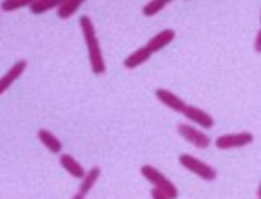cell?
<instances>
[{
	"label": "cell",
	"instance_id": "obj_1",
	"mask_svg": "<svg viewBox=\"0 0 261 199\" xmlns=\"http://www.w3.org/2000/svg\"><path fill=\"white\" fill-rule=\"evenodd\" d=\"M81 32L84 36V43H86L88 49V60H90V69H92L93 75H105L107 71V65H105L103 52H101V45H99L97 32H95V26H93L92 19L88 15L81 17Z\"/></svg>",
	"mask_w": 261,
	"mask_h": 199
},
{
	"label": "cell",
	"instance_id": "obj_2",
	"mask_svg": "<svg viewBox=\"0 0 261 199\" xmlns=\"http://www.w3.org/2000/svg\"><path fill=\"white\" fill-rule=\"evenodd\" d=\"M140 173H142V177L146 179L151 186H157V188L166 190V192H168V195H170V199H175L177 195H179V190H177V186H175V184L172 183L168 177H164V173L159 172L157 167H153V166H149V164H146V166L140 167Z\"/></svg>",
	"mask_w": 261,
	"mask_h": 199
},
{
	"label": "cell",
	"instance_id": "obj_3",
	"mask_svg": "<svg viewBox=\"0 0 261 199\" xmlns=\"http://www.w3.org/2000/svg\"><path fill=\"white\" fill-rule=\"evenodd\" d=\"M179 164L185 169H189L191 173H194V175H198L200 179H203V181H215L217 179V169L213 166H209V164H205L203 160H200V158H196V156L192 155H179Z\"/></svg>",
	"mask_w": 261,
	"mask_h": 199
},
{
	"label": "cell",
	"instance_id": "obj_4",
	"mask_svg": "<svg viewBox=\"0 0 261 199\" xmlns=\"http://www.w3.org/2000/svg\"><path fill=\"white\" fill-rule=\"evenodd\" d=\"M177 132H179V136L183 140H187L189 144L198 147V149H207V147L211 146L209 136H207L203 130L196 129L194 123H179L177 125Z\"/></svg>",
	"mask_w": 261,
	"mask_h": 199
},
{
	"label": "cell",
	"instance_id": "obj_5",
	"mask_svg": "<svg viewBox=\"0 0 261 199\" xmlns=\"http://www.w3.org/2000/svg\"><path fill=\"white\" fill-rule=\"evenodd\" d=\"M254 141V134L252 132H233V134H222L215 140V146L220 151H229V149H239V147L250 146Z\"/></svg>",
	"mask_w": 261,
	"mask_h": 199
},
{
	"label": "cell",
	"instance_id": "obj_6",
	"mask_svg": "<svg viewBox=\"0 0 261 199\" xmlns=\"http://www.w3.org/2000/svg\"><path fill=\"white\" fill-rule=\"evenodd\" d=\"M183 116H185L191 123H194L196 127H201V129H213L215 127V119L198 106H192V104H187V108L183 110Z\"/></svg>",
	"mask_w": 261,
	"mask_h": 199
},
{
	"label": "cell",
	"instance_id": "obj_7",
	"mask_svg": "<svg viewBox=\"0 0 261 199\" xmlns=\"http://www.w3.org/2000/svg\"><path fill=\"white\" fill-rule=\"evenodd\" d=\"M27 60H19V62H15V65H11L10 71L0 78V95H4L11 88V84L21 78V75L27 71Z\"/></svg>",
	"mask_w": 261,
	"mask_h": 199
},
{
	"label": "cell",
	"instance_id": "obj_8",
	"mask_svg": "<svg viewBox=\"0 0 261 199\" xmlns=\"http://www.w3.org/2000/svg\"><path fill=\"white\" fill-rule=\"evenodd\" d=\"M155 97L163 102L164 106H168L170 110H174V112L183 113V110L187 108V102L183 101L179 95H175V93H172L170 90H164V88H159L157 92H155Z\"/></svg>",
	"mask_w": 261,
	"mask_h": 199
},
{
	"label": "cell",
	"instance_id": "obj_9",
	"mask_svg": "<svg viewBox=\"0 0 261 199\" xmlns=\"http://www.w3.org/2000/svg\"><path fill=\"white\" fill-rule=\"evenodd\" d=\"M99 177H101V167L99 166H93L90 167L86 172V175L81 179V186H79V192L75 194V197L73 199H84L88 194H90V190L95 186V183L99 181Z\"/></svg>",
	"mask_w": 261,
	"mask_h": 199
},
{
	"label": "cell",
	"instance_id": "obj_10",
	"mask_svg": "<svg viewBox=\"0 0 261 199\" xmlns=\"http://www.w3.org/2000/svg\"><path fill=\"white\" fill-rule=\"evenodd\" d=\"M153 50L147 47V45H144V47H140V49H136L135 52H130L129 56H127L125 60H123V65H125L127 69H135V67H140L142 64H146L147 60L151 58Z\"/></svg>",
	"mask_w": 261,
	"mask_h": 199
},
{
	"label": "cell",
	"instance_id": "obj_11",
	"mask_svg": "<svg viewBox=\"0 0 261 199\" xmlns=\"http://www.w3.org/2000/svg\"><path fill=\"white\" fill-rule=\"evenodd\" d=\"M175 38V32L172 28H166L163 32H159L157 36H153L149 41H147V47L153 50V52H159V50H163L164 47H168Z\"/></svg>",
	"mask_w": 261,
	"mask_h": 199
},
{
	"label": "cell",
	"instance_id": "obj_12",
	"mask_svg": "<svg viewBox=\"0 0 261 199\" xmlns=\"http://www.w3.org/2000/svg\"><path fill=\"white\" fill-rule=\"evenodd\" d=\"M60 166L75 179H82L86 175V169L81 166V162H76L75 156L71 155H60Z\"/></svg>",
	"mask_w": 261,
	"mask_h": 199
},
{
	"label": "cell",
	"instance_id": "obj_13",
	"mask_svg": "<svg viewBox=\"0 0 261 199\" xmlns=\"http://www.w3.org/2000/svg\"><path fill=\"white\" fill-rule=\"evenodd\" d=\"M38 140L41 141L50 153H55V155H60L62 153V141L58 140L53 132H49V130H45V129L38 130Z\"/></svg>",
	"mask_w": 261,
	"mask_h": 199
},
{
	"label": "cell",
	"instance_id": "obj_14",
	"mask_svg": "<svg viewBox=\"0 0 261 199\" xmlns=\"http://www.w3.org/2000/svg\"><path fill=\"white\" fill-rule=\"evenodd\" d=\"M65 0H36L32 6H30V11L34 15H41V13H47L50 10H58Z\"/></svg>",
	"mask_w": 261,
	"mask_h": 199
},
{
	"label": "cell",
	"instance_id": "obj_15",
	"mask_svg": "<svg viewBox=\"0 0 261 199\" xmlns=\"http://www.w3.org/2000/svg\"><path fill=\"white\" fill-rule=\"evenodd\" d=\"M86 0H65L64 4L56 10V13H58V17H60L62 21H65V19H69V17H73L79 11V8H81L82 4H84Z\"/></svg>",
	"mask_w": 261,
	"mask_h": 199
},
{
	"label": "cell",
	"instance_id": "obj_16",
	"mask_svg": "<svg viewBox=\"0 0 261 199\" xmlns=\"http://www.w3.org/2000/svg\"><path fill=\"white\" fill-rule=\"evenodd\" d=\"M170 2H174V0H151V2H147V4L144 6L142 13L146 17H155L157 13H161Z\"/></svg>",
	"mask_w": 261,
	"mask_h": 199
},
{
	"label": "cell",
	"instance_id": "obj_17",
	"mask_svg": "<svg viewBox=\"0 0 261 199\" xmlns=\"http://www.w3.org/2000/svg\"><path fill=\"white\" fill-rule=\"evenodd\" d=\"M36 0H4L2 2V11H15L21 8H30Z\"/></svg>",
	"mask_w": 261,
	"mask_h": 199
},
{
	"label": "cell",
	"instance_id": "obj_18",
	"mask_svg": "<svg viewBox=\"0 0 261 199\" xmlns=\"http://www.w3.org/2000/svg\"><path fill=\"white\" fill-rule=\"evenodd\" d=\"M151 197H155V199H170V195H168V192H166V190L153 186V188H151Z\"/></svg>",
	"mask_w": 261,
	"mask_h": 199
},
{
	"label": "cell",
	"instance_id": "obj_19",
	"mask_svg": "<svg viewBox=\"0 0 261 199\" xmlns=\"http://www.w3.org/2000/svg\"><path fill=\"white\" fill-rule=\"evenodd\" d=\"M254 50L261 54V28H259V32H257L256 39H254Z\"/></svg>",
	"mask_w": 261,
	"mask_h": 199
},
{
	"label": "cell",
	"instance_id": "obj_20",
	"mask_svg": "<svg viewBox=\"0 0 261 199\" xmlns=\"http://www.w3.org/2000/svg\"><path fill=\"white\" fill-rule=\"evenodd\" d=\"M257 197L261 199V183H259V186H257Z\"/></svg>",
	"mask_w": 261,
	"mask_h": 199
},
{
	"label": "cell",
	"instance_id": "obj_21",
	"mask_svg": "<svg viewBox=\"0 0 261 199\" xmlns=\"http://www.w3.org/2000/svg\"><path fill=\"white\" fill-rule=\"evenodd\" d=\"M259 21H261V15H259Z\"/></svg>",
	"mask_w": 261,
	"mask_h": 199
}]
</instances>
